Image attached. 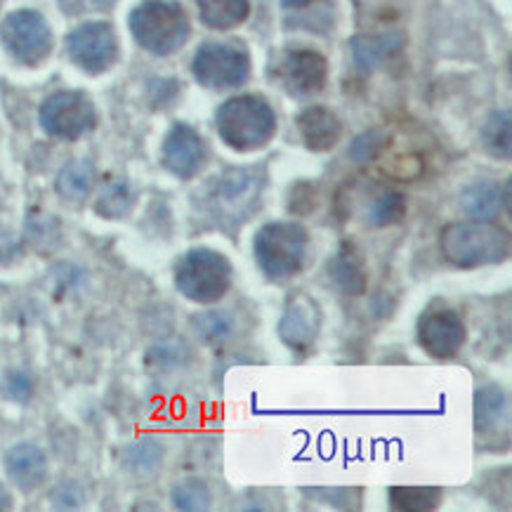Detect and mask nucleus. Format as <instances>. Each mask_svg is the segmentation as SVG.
<instances>
[{
    "instance_id": "nucleus-13",
    "label": "nucleus",
    "mask_w": 512,
    "mask_h": 512,
    "mask_svg": "<svg viewBox=\"0 0 512 512\" xmlns=\"http://www.w3.org/2000/svg\"><path fill=\"white\" fill-rule=\"evenodd\" d=\"M206 161V147L194 128L177 123L163 142V166L180 180H192Z\"/></svg>"
},
{
    "instance_id": "nucleus-32",
    "label": "nucleus",
    "mask_w": 512,
    "mask_h": 512,
    "mask_svg": "<svg viewBox=\"0 0 512 512\" xmlns=\"http://www.w3.org/2000/svg\"><path fill=\"white\" fill-rule=\"evenodd\" d=\"M36 380L26 369H8L3 376V392L5 397L17 404H26L34 397Z\"/></svg>"
},
{
    "instance_id": "nucleus-3",
    "label": "nucleus",
    "mask_w": 512,
    "mask_h": 512,
    "mask_svg": "<svg viewBox=\"0 0 512 512\" xmlns=\"http://www.w3.org/2000/svg\"><path fill=\"white\" fill-rule=\"evenodd\" d=\"M218 133L236 152L265 147L277 133V114L260 95H241L227 100L215 116Z\"/></svg>"
},
{
    "instance_id": "nucleus-28",
    "label": "nucleus",
    "mask_w": 512,
    "mask_h": 512,
    "mask_svg": "<svg viewBox=\"0 0 512 512\" xmlns=\"http://www.w3.org/2000/svg\"><path fill=\"white\" fill-rule=\"evenodd\" d=\"M442 501V491L437 487H392L390 505L395 510L428 512L435 510Z\"/></svg>"
},
{
    "instance_id": "nucleus-12",
    "label": "nucleus",
    "mask_w": 512,
    "mask_h": 512,
    "mask_svg": "<svg viewBox=\"0 0 512 512\" xmlns=\"http://www.w3.org/2000/svg\"><path fill=\"white\" fill-rule=\"evenodd\" d=\"M326 59L314 50H291L281 57L277 76L291 95L307 97L326 85Z\"/></svg>"
},
{
    "instance_id": "nucleus-20",
    "label": "nucleus",
    "mask_w": 512,
    "mask_h": 512,
    "mask_svg": "<svg viewBox=\"0 0 512 512\" xmlns=\"http://www.w3.org/2000/svg\"><path fill=\"white\" fill-rule=\"evenodd\" d=\"M328 277L347 295L366 293V286H369L364 260L359 258V253H354L352 246H345L336 258L328 262Z\"/></svg>"
},
{
    "instance_id": "nucleus-35",
    "label": "nucleus",
    "mask_w": 512,
    "mask_h": 512,
    "mask_svg": "<svg viewBox=\"0 0 512 512\" xmlns=\"http://www.w3.org/2000/svg\"><path fill=\"white\" fill-rule=\"evenodd\" d=\"M52 505L55 508H62V510H74V508H81L83 503V489L78 487L76 482H62L57 484L55 489H52Z\"/></svg>"
},
{
    "instance_id": "nucleus-16",
    "label": "nucleus",
    "mask_w": 512,
    "mask_h": 512,
    "mask_svg": "<svg viewBox=\"0 0 512 512\" xmlns=\"http://www.w3.org/2000/svg\"><path fill=\"white\" fill-rule=\"evenodd\" d=\"M253 196H258V180L253 170H227L220 177L215 201H218L220 213H227L229 218H241L253 206Z\"/></svg>"
},
{
    "instance_id": "nucleus-22",
    "label": "nucleus",
    "mask_w": 512,
    "mask_h": 512,
    "mask_svg": "<svg viewBox=\"0 0 512 512\" xmlns=\"http://www.w3.org/2000/svg\"><path fill=\"white\" fill-rule=\"evenodd\" d=\"M199 3L201 22L210 29L227 31L246 22L251 3L248 0H196Z\"/></svg>"
},
{
    "instance_id": "nucleus-24",
    "label": "nucleus",
    "mask_w": 512,
    "mask_h": 512,
    "mask_svg": "<svg viewBox=\"0 0 512 512\" xmlns=\"http://www.w3.org/2000/svg\"><path fill=\"white\" fill-rule=\"evenodd\" d=\"M130 208H133V192H130L126 180H109L95 201V213L104 220L126 218Z\"/></svg>"
},
{
    "instance_id": "nucleus-29",
    "label": "nucleus",
    "mask_w": 512,
    "mask_h": 512,
    "mask_svg": "<svg viewBox=\"0 0 512 512\" xmlns=\"http://www.w3.org/2000/svg\"><path fill=\"white\" fill-rule=\"evenodd\" d=\"M406 210H409V206H406L404 194L385 192L373 201L369 213H366V222L371 227H392L406 218Z\"/></svg>"
},
{
    "instance_id": "nucleus-1",
    "label": "nucleus",
    "mask_w": 512,
    "mask_h": 512,
    "mask_svg": "<svg viewBox=\"0 0 512 512\" xmlns=\"http://www.w3.org/2000/svg\"><path fill=\"white\" fill-rule=\"evenodd\" d=\"M442 255L458 269L498 265L510 255V234L484 220H465L442 229Z\"/></svg>"
},
{
    "instance_id": "nucleus-34",
    "label": "nucleus",
    "mask_w": 512,
    "mask_h": 512,
    "mask_svg": "<svg viewBox=\"0 0 512 512\" xmlns=\"http://www.w3.org/2000/svg\"><path fill=\"white\" fill-rule=\"evenodd\" d=\"M182 357H185V347L177 343H161L147 352V364L156 371H173L177 364H182Z\"/></svg>"
},
{
    "instance_id": "nucleus-4",
    "label": "nucleus",
    "mask_w": 512,
    "mask_h": 512,
    "mask_svg": "<svg viewBox=\"0 0 512 512\" xmlns=\"http://www.w3.org/2000/svg\"><path fill=\"white\" fill-rule=\"evenodd\" d=\"M175 286L192 303H218L232 288V265L213 248H192L177 260Z\"/></svg>"
},
{
    "instance_id": "nucleus-17",
    "label": "nucleus",
    "mask_w": 512,
    "mask_h": 512,
    "mask_svg": "<svg viewBox=\"0 0 512 512\" xmlns=\"http://www.w3.org/2000/svg\"><path fill=\"white\" fill-rule=\"evenodd\" d=\"M510 428V399L498 385L482 387L475 395V430L482 437H498Z\"/></svg>"
},
{
    "instance_id": "nucleus-21",
    "label": "nucleus",
    "mask_w": 512,
    "mask_h": 512,
    "mask_svg": "<svg viewBox=\"0 0 512 512\" xmlns=\"http://www.w3.org/2000/svg\"><path fill=\"white\" fill-rule=\"evenodd\" d=\"M95 180H97V173L93 163L88 159H76V161H69L67 166L59 170L55 189L64 201L81 203L88 199L90 192H93Z\"/></svg>"
},
{
    "instance_id": "nucleus-26",
    "label": "nucleus",
    "mask_w": 512,
    "mask_h": 512,
    "mask_svg": "<svg viewBox=\"0 0 512 512\" xmlns=\"http://www.w3.org/2000/svg\"><path fill=\"white\" fill-rule=\"evenodd\" d=\"M482 144L484 149L496 159L508 161L512 152V137H510V111H494L487 118L482 128Z\"/></svg>"
},
{
    "instance_id": "nucleus-27",
    "label": "nucleus",
    "mask_w": 512,
    "mask_h": 512,
    "mask_svg": "<svg viewBox=\"0 0 512 512\" xmlns=\"http://www.w3.org/2000/svg\"><path fill=\"white\" fill-rule=\"evenodd\" d=\"M196 336H199L206 345L218 347L234 336V314L229 310H210L203 312L194 319Z\"/></svg>"
},
{
    "instance_id": "nucleus-11",
    "label": "nucleus",
    "mask_w": 512,
    "mask_h": 512,
    "mask_svg": "<svg viewBox=\"0 0 512 512\" xmlns=\"http://www.w3.org/2000/svg\"><path fill=\"white\" fill-rule=\"evenodd\" d=\"M321 331V310L317 300L298 291L288 298L284 317L279 321V338L293 352H310Z\"/></svg>"
},
{
    "instance_id": "nucleus-9",
    "label": "nucleus",
    "mask_w": 512,
    "mask_h": 512,
    "mask_svg": "<svg viewBox=\"0 0 512 512\" xmlns=\"http://www.w3.org/2000/svg\"><path fill=\"white\" fill-rule=\"evenodd\" d=\"M71 62L88 74H102L118 57V41L107 22H88L74 29L67 38Z\"/></svg>"
},
{
    "instance_id": "nucleus-10",
    "label": "nucleus",
    "mask_w": 512,
    "mask_h": 512,
    "mask_svg": "<svg viewBox=\"0 0 512 512\" xmlns=\"http://www.w3.org/2000/svg\"><path fill=\"white\" fill-rule=\"evenodd\" d=\"M465 338V324L454 310L425 312L418 321V345L435 359L456 357L463 350Z\"/></svg>"
},
{
    "instance_id": "nucleus-7",
    "label": "nucleus",
    "mask_w": 512,
    "mask_h": 512,
    "mask_svg": "<svg viewBox=\"0 0 512 512\" xmlns=\"http://www.w3.org/2000/svg\"><path fill=\"white\" fill-rule=\"evenodd\" d=\"M0 41L26 67L41 64L52 50L50 26L34 10H17L5 17V22L0 24Z\"/></svg>"
},
{
    "instance_id": "nucleus-18",
    "label": "nucleus",
    "mask_w": 512,
    "mask_h": 512,
    "mask_svg": "<svg viewBox=\"0 0 512 512\" xmlns=\"http://www.w3.org/2000/svg\"><path fill=\"white\" fill-rule=\"evenodd\" d=\"M298 130L303 142L312 152H328L336 147L340 135H343V123L340 118L326 107H310L298 118Z\"/></svg>"
},
{
    "instance_id": "nucleus-31",
    "label": "nucleus",
    "mask_w": 512,
    "mask_h": 512,
    "mask_svg": "<svg viewBox=\"0 0 512 512\" xmlns=\"http://www.w3.org/2000/svg\"><path fill=\"white\" fill-rule=\"evenodd\" d=\"M173 505L180 510H208L210 508V489L203 479H185L175 484Z\"/></svg>"
},
{
    "instance_id": "nucleus-5",
    "label": "nucleus",
    "mask_w": 512,
    "mask_h": 512,
    "mask_svg": "<svg viewBox=\"0 0 512 512\" xmlns=\"http://www.w3.org/2000/svg\"><path fill=\"white\" fill-rule=\"evenodd\" d=\"M130 31L144 50L170 55L189 38V19L173 0H147L130 15Z\"/></svg>"
},
{
    "instance_id": "nucleus-8",
    "label": "nucleus",
    "mask_w": 512,
    "mask_h": 512,
    "mask_svg": "<svg viewBox=\"0 0 512 512\" xmlns=\"http://www.w3.org/2000/svg\"><path fill=\"white\" fill-rule=\"evenodd\" d=\"M97 111L83 93H55L43 102L41 126L59 140H78L95 128Z\"/></svg>"
},
{
    "instance_id": "nucleus-19",
    "label": "nucleus",
    "mask_w": 512,
    "mask_h": 512,
    "mask_svg": "<svg viewBox=\"0 0 512 512\" xmlns=\"http://www.w3.org/2000/svg\"><path fill=\"white\" fill-rule=\"evenodd\" d=\"M404 38L399 34H380V36H357L352 41V55L357 67L364 74H371L383 67L390 57L402 50Z\"/></svg>"
},
{
    "instance_id": "nucleus-23",
    "label": "nucleus",
    "mask_w": 512,
    "mask_h": 512,
    "mask_svg": "<svg viewBox=\"0 0 512 512\" xmlns=\"http://www.w3.org/2000/svg\"><path fill=\"white\" fill-rule=\"evenodd\" d=\"M163 456H166V449H163L159 439L140 437L126 449L123 463H126V468L137 477H152L161 470Z\"/></svg>"
},
{
    "instance_id": "nucleus-33",
    "label": "nucleus",
    "mask_w": 512,
    "mask_h": 512,
    "mask_svg": "<svg viewBox=\"0 0 512 512\" xmlns=\"http://www.w3.org/2000/svg\"><path fill=\"white\" fill-rule=\"evenodd\" d=\"M387 140H390V137H387L383 130H369V133L359 135L357 140L352 142L350 156L357 163H369L383 154V149L387 147Z\"/></svg>"
},
{
    "instance_id": "nucleus-38",
    "label": "nucleus",
    "mask_w": 512,
    "mask_h": 512,
    "mask_svg": "<svg viewBox=\"0 0 512 512\" xmlns=\"http://www.w3.org/2000/svg\"><path fill=\"white\" fill-rule=\"evenodd\" d=\"M8 508H12V496L10 491L0 484V510H8Z\"/></svg>"
},
{
    "instance_id": "nucleus-14",
    "label": "nucleus",
    "mask_w": 512,
    "mask_h": 512,
    "mask_svg": "<svg viewBox=\"0 0 512 512\" xmlns=\"http://www.w3.org/2000/svg\"><path fill=\"white\" fill-rule=\"evenodd\" d=\"M5 472L17 489L36 491L48 479V458L36 444H15L5 454Z\"/></svg>"
},
{
    "instance_id": "nucleus-30",
    "label": "nucleus",
    "mask_w": 512,
    "mask_h": 512,
    "mask_svg": "<svg viewBox=\"0 0 512 512\" xmlns=\"http://www.w3.org/2000/svg\"><path fill=\"white\" fill-rule=\"evenodd\" d=\"M286 15H293V24L305 26L307 31L317 29L321 22L328 26V0H284Z\"/></svg>"
},
{
    "instance_id": "nucleus-15",
    "label": "nucleus",
    "mask_w": 512,
    "mask_h": 512,
    "mask_svg": "<svg viewBox=\"0 0 512 512\" xmlns=\"http://www.w3.org/2000/svg\"><path fill=\"white\" fill-rule=\"evenodd\" d=\"M461 206L472 220L494 222L501 213H510V182L479 180L465 189Z\"/></svg>"
},
{
    "instance_id": "nucleus-36",
    "label": "nucleus",
    "mask_w": 512,
    "mask_h": 512,
    "mask_svg": "<svg viewBox=\"0 0 512 512\" xmlns=\"http://www.w3.org/2000/svg\"><path fill=\"white\" fill-rule=\"evenodd\" d=\"M116 0H59V8L67 15H90V12H107Z\"/></svg>"
},
{
    "instance_id": "nucleus-25",
    "label": "nucleus",
    "mask_w": 512,
    "mask_h": 512,
    "mask_svg": "<svg viewBox=\"0 0 512 512\" xmlns=\"http://www.w3.org/2000/svg\"><path fill=\"white\" fill-rule=\"evenodd\" d=\"M62 239V225L52 213L31 210L26 215V241L38 251H52Z\"/></svg>"
},
{
    "instance_id": "nucleus-2",
    "label": "nucleus",
    "mask_w": 512,
    "mask_h": 512,
    "mask_svg": "<svg viewBox=\"0 0 512 512\" xmlns=\"http://www.w3.org/2000/svg\"><path fill=\"white\" fill-rule=\"evenodd\" d=\"M253 253L269 279H293L310 260V232L298 222H269L255 234Z\"/></svg>"
},
{
    "instance_id": "nucleus-6",
    "label": "nucleus",
    "mask_w": 512,
    "mask_h": 512,
    "mask_svg": "<svg viewBox=\"0 0 512 512\" xmlns=\"http://www.w3.org/2000/svg\"><path fill=\"white\" fill-rule=\"evenodd\" d=\"M192 71L196 81L210 90L236 88L248 78V52L232 43H203L194 55Z\"/></svg>"
},
{
    "instance_id": "nucleus-37",
    "label": "nucleus",
    "mask_w": 512,
    "mask_h": 512,
    "mask_svg": "<svg viewBox=\"0 0 512 512\" xmlns=\"http://www.w3.org/2000/svg\"><path fill=\"white\" fill-rule=\"evenodd\" d=\"M17 253L19 244L15 236H12L8 229H0V265H3V262H10Z\"/></svg>"
}]
</instances>
